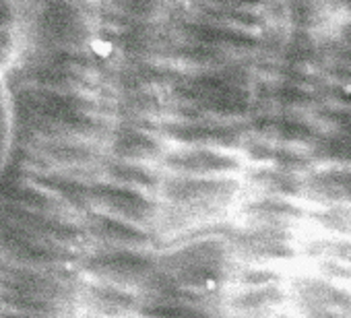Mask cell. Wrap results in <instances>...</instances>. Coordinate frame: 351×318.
I'll return each instance as SVG.
<instances>
[{
    "instance_id": "12",
    "label": "cell",
    "mask_w": 351,
    "mask_h": 318,
    "mask_svg": "<svg viewBox=\"0 0 351 318\" xmlns=\"http://www.w3.org/2000/svg\"><path fill=\"white\" fill-rule=\"evenodd\" d=\"M159 170L163 174L217 178L244 174L246 162L238 151L209 147H169L165 157L159 162Z\"/></svg>"
},
{
    "instance_id": "27",
    "label": "cell",
    "mask_w": 351,
    "mask_h": 318,
    "mask_svg": "<svg viewBox=\"0 0 351 318\" xmlns=\"http://www.w3.org/2000/svg\"><path fill=\"white\" fill-rule=\"evenodd\" d=\"M285 277L277 267H261V265H236L232 287H263V285H275L283 283Z\"/></svg>"
},
{
    "instance_id": "13",
    "label": "cell",
    "mask_w": 351,
    "mask_h": 318,
    "mask_svg": "<svg viewBox=\"0 0 351 318\" xmlns=\"http://www.w3.org/2000/svg\"><path fill=\"white\" fill-rule=\"evenodd\" d=\"M242 126L248 136H256L269 143L298 147L306 151L322 132L318 124L312 120V116L263 112V110H256Z\"/></svg>"
},
{
    "instance_id": "29",
    "label": "cell",
    "mask_w": 351,
    "mask_h": 318,
    "mask_svg": "<svg viewBox=\"0 0 351 318\" xmlns=\"http://www.w3.org/2000/svg\"><path fill=\"white\" fill-rule=\"evenodd\" d=\"M316 275L339 283L343 287H351V265H341V262H312Z\"/></svg>"
},
{
    "instance_id": "7",
    "label": "cell",
    "mask_w": 351,
    "mask_h": 318,
    "mask_svg": "<svg viewBox=\"0 0 351 318\" xmlns=\"http://www.w3.org/2000/svg\"><path fill=\"white\" fill-rule=\"evenodd\" d=\"M215 230L228 244L238 265L275 267L279 262H291L302 256L300 244H295V236L289 230L254 228L228 221L217 223Z\"/></svg>"
},
{
    "instance_id": "3",
    "label": "cell",
    "mask_w": 351,
    "mask_h": 318,
    "mask_svg": "<svg viewBox=\"0 0 351 318\" xmlns=\"http://www.w3.org/2000/svg\"><path fill=\"white\" fill-rule=\"evenodd\" d=\"M254 81L252 58H234L213 71H182L167 95V118L201 116L244 124L256 112L252 95Z\"/></svg>"
},
{
    "instance_id": "25",
    "label": "cell",
    "mask_w": 351,
    "mask_h": 318,
    "mask_svg": "<svg viewBox=\"0 0 351 318\" xmlns=\"http://www.w3.org/2000/svg\"><path fill=\"white\" fill-rule=\"evenodd\" d=\"M138 318H230L226 310L203 308L193 304H157V302H143Z\"/></svg>"
},
{
    "instance_id": "24",
    "label": "cell",
    "mask_w": 351,
    "mask_h": 318,
    "mask_svg": "<svg viewBox=\"0 0 351 318\" xmlns=\"http://www.w3.org/2000/svg\"><path fill=\"white\" fill-rule=\"evenodd\" d=\"M300 254L312 262L351 265V240L337 236H316L300 244Z\"/></svg>"
},
{
    "instance_id": "4",
    "label": "cell",
    "mask_w": 351,
    "mask_h": 318,
    "mask_svg": "<svg viewBox=\"0 0 351 318\" xmlns=\"http://www.w3.org/2000/svg\"><path fill=\"white\" fill-rule=\"evenodd\" d=\"M215 225L163 246V250L157 252L159 271L182 287L211 295H226L232 287L238 262Z\"/></svg>"
},
{
    "instance_id": "23",
    "label": "cell",
    "mask_w": 351,
    "mask_h": 318,
    "mask_svg": "<svg viewBox=\"0 0 351 318\" xmlns=\"http://www.w3.org/2000/svg\"><path fill=\"white\" fill-rule=\"evenodd\" d=\"M308 155L316 166L351 168V136L320 132V136L308 147Z\"/></svg>"
},
{
    "instance_id": "8",
    "label": "cell",
    "mask_w": 351,
    "mask_h": 318,
    "mask_svg": "<svg viewBox=\"0 0 351 318\" xmlns=\"http://www.w3.org/2000/svg\"><path fill=\"white\" fill-rule=\"evenodd\" d=\"M81 256L83 252L44 240L0 217V260L52 273H66L79 269Z\"/></svg>"
},
{
    "instance_id": "2",
    "label": "cell",
    "mask_w": 351,
    "mask_h": 318,
    "mask_svg": "<svg viewBox=\"0 0 351 318\" xmlns=\"http://www.w3.org/2000/svg\"><path fill=\"white\" fill-rule=\"evenodd\" d=\"M13 110L27 138H79L104 145L114 126L108 103L81 93L19 85Z\"/></svg>"
},
{
    "instance_id": "28",
    "label": "cell",
    "mask_w": 351,
    "mask_h": 318,
    "mask_svg": "<svg viewBox=\"0 0 351 318\" xmlns=\"http://www.w3.org/2000/svg\"><path fill=\"white\" fill-rule=\"evenodd\" d=\"M312 120L322 132L351 136V108L320 101V106L312 112Z\"/></svg>"
},
{
    "instance_id": "11",
    "label": "cell",
    "mask_w": 351,
    "mask_h": 318,
    "mask_svg": "<svg viewBox=\"0 0 351 318\" xmlns=\"http://www.w3.org/2000/svg\"><path fill=\"white\" fill-rule=\"evenodd\" d=\"M89 201H91V211L155 232L159 203L157 197L153 195L118 186L106 180H93L89 186Z\"/></svg>"
},
{
    "instance_id": "21",
    "label": "cell",
    "mask_w": 351,
    "mask_h": 318,
    "mask_svg": "<svg viewBox=\"0 0 351 318\" xmlns=\"http://www.w3.org/2000/svg\"><path fill=\"white\" fill-rule=\"evenodd\" d=\"M163 172L157 166L147 164H134V162H122V159L106 155L99 166L97 180H106L118 186L134 188L147 195L157 197L159 184H161Z\"/></svg>"
},
{
    "instance_id": "9",
    "label": "cell",
    "mask_w": 351,
    "mask_h": 318,
    "mask_svg": "<svg viewBox=\"0 0 351 318\" xmlns=\"http://www.w3.org/2000/svg\"><path fill=\"white\" fill-rule=\"evenodd\" d=\"M287 291L293 318H351V287L302 273L289 279Z\"/></svg>"
},
{
    "instance_id": "26",
    "label": "cell",
    "mask_w": 351,
    "mask_h": 318,
    "mask_svg": "<svg viewBox=\"0 0 351 318\" xmlns=\"http://www.w3.org/2000/svg\"><path fill=\"white\" fill-rule=\"evenodd\" d=\"M308 221L318 230H322L326 236L351 240V207L345 205L316 207L308 211Z\"/></svg>"
},
{
    "instance_id": "30",
    "label": "cell",
    "mask_w": 351,
    "mask_h": 318,
    "mask_svg": "<svg viewBox=\"0 0 351 318\" xmlns=\"http://www.w3.org/2000/svg\"><path fill=\"white\" fill-rule=\"evenodd\" d=\"M326 36L335 38L337 42L345 44V46H351V3L339 5V17Z\"/></svg>"
},
{
    "instance_id": "31",
    "label": "cell",
    "mask_w": 351,
    "mask_h": 318,
    "mask_svg": "<svg viewBox=\"0 0 351 318\" xmlns=\"http://www.w3.org/2000/svg\"><path fill=\"white\" fill-rule=\"evenodd\" d=\"M17 11H19V7H15V5L0 3V29H13V25L21 19V15Z\"/></svg>"
},
{
    "instance_id": "18",
    "label": "cell",
    "mask_w": 351,
    "mask_h": 318,
    "mask_svg": "<svg viewBox=\"0 0 351 318\" xmlns=\"http://www.w3.org/2000/svg\"><path fill=\"white\" fill-rule=\"evenodd\" d=\"M289 306L287 283L263 287H238L226 295V312L230 318H277Z\"/></svg>"
},
{
    "instance_id": "22",
    "label": "cell",
    "mask_w": 351,
    "mask_h": 318,
    "mask_svg": "<svg viewBox=\"0 0 351 318\" xmlns=\"http://www.w3.org/2000/svg\"><path fill=\"white\" fill-rule=\"evenodd\" d=\"M244 186L252 191V195L261 197H277V199H304V176L275 170L267 166H246L242 174Z\"/></svg>"
},
{
    "instance_id": "1",
    "label": "cell",
    "mask_w": 351,
    "mask_h": 318,
    "mask_svg": "<svg viewBox=\"0 0 351 318\" xmlns=\"http://www.w3.org/2000/svg\"><path fill=\"white\" fill-rule=\"evenodd\" d=\"M242 191L244 182L236 176L201 178L163 174L157 191L159 215L155 223L161 248L221 223L240 201Z\"/></svg>"
},
{
    "instance_id": "14",
    "label": "cell",
    "mask_w": 351,
    "mask_h": 318,
    "mask_svg": "<svg viewBox=\"0 0 351 318\" xmlns=\"http://www.w3.org/2000/svg\"><path fill=\"white\" fill-rule=\"evenodd\" d=\"M81 223L89 236L91 246L101 248H132V250H157L161 248V240L155 232L145 230L141 225L89 211L81 217Z\"/></svg>"
},
{
    "instance_id": "32",
    "label": "cell",
    "mask_w": 351,
    "mask_h": 318,
    "mask_svg": "<svg viewBox=\"0 0 351 318\" xmlns=\"http://www.w3.org/2000/svg\"><path fill=\"white\" fill-rule=\"evenodd\" d=\"M279 318H293V316H291V314H285V312H283V314H281Z\"/></svg>"
},
{
    "instance_id": "5",
    "label": "cell",
    "mask_w": 351,
    "mask_h": 318,
    "mask_svg": "<svg viewBox=\"0 0 351 318\" xmlns=\"http://www.w3.org/2000/svg\"><path fill=\"white\" fill-rule=\"evenodd\" d=\"M25 38L36 50H89L95 44L97 23L91 5L42 3L27 7Z\"/></svg>"
},
{
    "instance_id": "10",
    "label": "cell",
    "mask_w": 351,
    "mask_h": 318,
    "mask_svg": "<svg viewBox=\"0 0 351 318\" xmlns=\"http://www.w3.org/2000/svg\"><path fill=\"white\" fill-rule=\"evenodd\" d=\"M159 136L171 147H209L240 151L246 136L240 122L201 116H171L159 124Z\"/></svg>"
},
{
    "instance_id": "20",
    "label": "cell",
    "mask_w": 351,
    "mask_h": 318,
    "mask_svg": "<svg viewBox=\"0 0 351 318\" xmlns=\"http://www.w3.org/2000/svg\"><path fill=\"white\" fill-rule=\"evenodd\" d=\"M304 201L316 207H351V168L316 166L304 176Z\"/></svg>"
},
{
    "instance_id": "17",
    "label": "cell",
    "mask_w": 351,
    "mask_h": 318,
    "mask_svg": "<svg viewBox=\"0 0 351 318\" xmlns=\"http://www.w3.org/2000/svg\"><path fill=\"white\" fill-rule=\"evenodd\" d=\"M238 223L254 228H273L293 232L302 221L308 219V211L289 199L252 195L238 205Z\"/></svg>"
},
{
    "instance_id": "19",
    "label": "cell",
    "mask_w": 351,
    "mask_h": 318,
    "mask_svg": "<svg viewBox=\"0 0 351 318\" xmlns=\"http://www.w3.org/2000/svg\"><path fill=\"white\" fill-rule=\"evenodd\" d=\"M238 153L250 166H267V168H275V170L293 172L300 176H306L308 172H312L316 168V164L312 162V157L308 155L306 149L285 147V145L269 143V140L248 136V134L244 136Z\"/></svg>"
},
{
    "instance_id": "6",
    "label": "cell",
    "mask_w": 351,
    "mask_h": 318,
    "mask_svg": "<svg viewBox=\"0 0 351 318\" xmlns=\"http://www.w3.org/2000/svg\"><path fill=\"white\" fill-rule=\"evenodd\" d=\"M79 271L85 279L110 283L141 295L159 273V256L157 250L91 246L83 252Z\"/></svg>"
},
{
    "instance_id": "16",
    "label": "cell",
    "mask_w": 351,
    "mask_h": 318,
    "mask_svg": "<svg viewBox=\"0 0 351 318\" xmlns=\"http://www.w3.org/2000/svg\"><path fill=\"white\" fill-rule=\"evenodd\" d=\"M169 143H165L159 132L143 130L134 126L114 124L106 143L104 151L110 157L122 159V162H134V164H147L157 166L169 151Z\"/></svg>"
},
{
    "instance_id": "15",
    "label": "cell",
    "mask_w": 351,
    "mask_h": 318,
    "mask_svg": "<svg viewBox=\"0 0 351 318\" xmlns=\"http://www.w3.org/2000/svg\"><path fill=\"white\" fill-rule=\"evenodd\" d=\"M77 306L81 312L99 318H138L143 299L136 291L85 279L81 275V283L77 289Z\"/></svg>"
}]
</instances>
